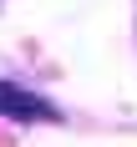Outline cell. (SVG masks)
Listing matches in <instances>:
<instances>
[{"label":"cell","mask_w":137,"mask_h":147,"mask_svg":"<svg viewBox=\"0 0 137 147\" xmlns=\"http://www.w3.org/2000/svg\"><path fill=\"white\" fill-rule=\"evenodd\" d=\"M0 117H15V122H51L56 117V107L36 96V91L15 86V81H0Z\"/></svg>","instance_id":"6da1fadb"}]
</instances>
